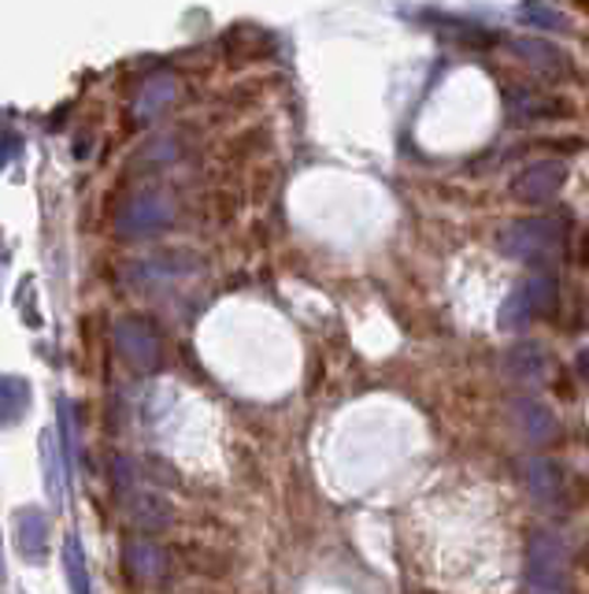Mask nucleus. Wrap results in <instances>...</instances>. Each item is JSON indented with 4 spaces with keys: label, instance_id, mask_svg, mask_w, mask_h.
Wrapping results in <instances>:
<instances>
[{
    "label": "nucleus",
    "instance_id": "1",
    "mask_svg": "<svg viewBox=\"0 0 589 594\" xmlns=\"http://www.w3.org/2000/svg\"><path fill=\"white\" fill-rule=\"evenodd\" d=\"M559 246H564L559 223L548 216H526L500 231V249L534 271H553V265L559 260Z\"/></svg>",
    "mask_w": 589,
    "mask_h": 594
},
{
    "label": "nucleus",
    "instance_id": "2",
    "mask_svg": "<svg viewBox=\"0 0 589 594\" xmlns=\"http://www.w3.org/2000/svg\"><path fill=\"white\" fill-rule=\"evenodd\" d=\"M523 580L530 594H564L567 591V547L556 531H530L523 553Z\"/></svg>",
    "mask_w": 589,
    "mask_h": 594
},
{
    "label": "nucleus",
    "instance_id": "3",
    "mask_svg": "<svg viewBox=\"0 0 589 594\" xmlns=\"http://www.w3.org/2000/svg\"><path fill=\"white\" fill-rule=\"evenodd\" d=\"M112 346L134 372H156L160 368V357H163V346H160V335L145 324V320H115L112 324Z\"/></svg>",
    "mask_w": 589,
    "mask_h": 594
},
{
    "label": "nucleus",
    "instance_id": "4",
    "mask_svg": "<svg viewBox=\"0 0 589 594\" xmlns=\"http://www.w3.org/2000/svg\"><path fill=\"white\" fill-rule=\"evenodd\" d=\"M174 220V204L163 193H137L115 212V231L123 238H149L171 227Z\"/></svg>",
    "mask_w": 589,
    "mask_h": 594
},
{
    "label": "nucleus",
    "instance_id": "5",
    "mask_svg": "<svg viewBox=\"0 0 589 594\" xmlns=\"http://www.w3.org/2000/svg\"><path fill=\"white\" fill-rule=\"evenodd\" d=\"M500 101H505L508 123H516V126H530V123H542V120H564V115H571V104H567L564 97H553V93L537 90V86H523V82L505 86Z\"/></svg>",
    "mask_w": 589,
    "mask_h": 594
},
{
    "label": "nucleus",
    "instance_id": "6",
    "mask_svg": "<svg viewBox=\"0 0 589 594\" xmlns=\"http://www.w3.org/2000/svg\"><path fill=\"white\" fill-rule=\"evenodd\" d=\"M567 187V160H534L512 179V198L523 204H548Z\"/></svg>",
    "mask_w": 589,
    "mask_h": 594
},
{
    "label": "nucleus",
    "instance_id": "7",
    "mask_svg": "<svg viewBox=\"0 0 589 594\" xmlns=\"http://www.w3.org/2000/svg\"><path fill=\"white\" fill-rule=\"evenodd\" d=\"M519 483H523L530 498H537V502L564 498V472H559L556 461H548L542 453H530L519 461Z\"/></svg>",
    "mask_w": 589,
    "mask_h": 594
},
{
    "label": "nucleus",
    "instance_id": "8",
    "mask_svg": "<svg viewBox=\"0 0 589 594\" xmlns=\"http://www.w3.org/2000/svg\"><path fill=\"white\" fill-rule=\"evenodd\" d=\"M512 421L519 427V435L534 446H545V442H556L559 435V421L548 405H542L537 397H516L512 402Z\"/></svg>",
    "mask_w": 589,
    "mask_h": 594
},
{
    "label": "nucleus",
    "instance_id": "9",
    "mask_svg": "<svg viewBox=\"0 0 589 594\" xmlns=\"http://www.w3.org/2000/svg\"><path fill=\"white\" fill-rule=\"evenodd\" d=\"M15 547L34 564L48 558V516L37 505H26V509L15 513Z\"/></svg>",
    "mask_w": 589,
    "mask_h": 594
},
{
    "label": "nucleus",
    "instance_id": "10",
    "mask_svg": "<svg viewBox=\"0 0 589 594\" xmlns=\"http://www.w3.org/2000/svg\"><path fill=\"white\" fill-rule=\"evenodd\" d=\"M123 564L137 583H152L167 572V553L145 535H131L123 542Z\"/></svg>",
    "mask_w": 589,
    "mask_h": 594
},
{
    "label": "nucleus",
    "instance_id": "11",
    "mask_svg": "<svg viewBox=\"0 0 589 594\" xmlns=\"http://www.w3.org/2000/svg\"><path fill=\"white\" fill-rule=\"evenodd\" d=\"M512 53L523 60L526 67H537L542 75H564L571 60L564 56V48L545 42V37L537 34H526V37H512Z\"/></svg>",
    "mask_w": 589,
    "mask_h": 594
},
{
    "label": "nucleus",
    "instance_id": "12",
    "mask_svg": "<svg viewBox=\"0 0 589 594\" xmlns=\"http://www.w3.org/2000/svg\"><path fill=\"white\" fill-rule=\"evenodd\" d=\"M64 438L60 432H42V469H45V491L56 505L67 498V457H64Z\"/></svg>",
    "mask_w": 589,
    "mask_h": 594
},
{
    "label": "nucleus",
    "instance_id": "13",
    "mask_svg": "<svg viewBox=\"0 0 589 594\" xmlns=\"http://www.w3.org/2000/svg\"><path fill=\"white\" fill-rule=\"evenodd\" d=\"M500 368H505V376L512 383H537L548 372V354L537 343H519L505 354Z\"/></svg>",
    "mask_w": 589,
    "mask_h": 594
},
{
    "label": "nucleus",
    "instance_id": "14",
    "mask_svg": "<svg viewBox=\"0 0 589 594\" xmlns=\"http://www.w3.org/2000/svg\"><path fill=\"white\" fill-rule=\"evenodd\" d=\"M174 97H179V79H171V75H156L137 90L134 104H131V115L134 120H156L160 112H167L174 104Z\"/></svg>",
    "mask_w": 589,
    "mask_h": 594
},
{
    "label": "nucleus",
    "instance_id": "15",
    "mask_svg": "<svg viewBox=\"0 0 589 594\" xmlns=\"http://www.w3.org/2000/svg\"><path fill=\"white\" fill-rule=\"evenodd\" d=\"M519 290H523V298L530 301V309H534V320L556 316V309H559V282H556L553 271H530V276L519 282Z\"/></svg>",
    "mask_w": 589,
    "mask_h": 594
},
{
    "label": "nucleus",
    "instance_id": "16",
    "mask_svg": "<svg viewBox=\"0 0 589 594\" xmlns=\"http://www.w3.org/2000/svg\"><path fill=\"white\" fill-rule=\"evenodd\" d=\"M126 516H131L137 531H163L167 524L174 520L171 505L156 498V494H134V498L126 502Z\"/></svg>",
    "mask_w": 589,
    "mask_h": 594
},
{
    "label": "nucleus",
    "instance_id": "17",
    "mask_svg": "<svg viewBox=\"0 0 589 594\" xmlns=\"http://www.w3.org/2000/svg\"><path fill=\"white\" fill-rule=\"evenodd\" d=\"M31 383L23 376H0V427H12L31 408Z\"/></svg>",
    "mask_w": 589,
    "mask_h": 594
},
{
    "label": "nucleus",
    "instance_id": "18",
    "mask_svg": "<svg viewBox=\"0 0 589 594\" xmlns=\"http://www.w3.org/2000/svg\"><path fill=\"white\" fill-rule=\"evenodd\" d=\"M64 572L67 583H71V594H93L90 569H86V550L78 542V535H67L64 539Z\"/></svg>",
    "mask_w": 589,
    "mask_h": 594
},
{
    "label": "nucleus",
    "instance_id": "19",
    "mask_svg": "<svg viewBox=\"0 0 589 594\" xmlns=\"http://www.w3.org/2000/svg\"><path fill=\"white\" fill-rule=\"evenodd\" d=\"M530 324H534V309H530V301L523 298V290H512L505 301H500L497 309V327L500 330H512V335H519V330H526Z\"/></svg>",
    "mask_w": 589,
    "mask_h": 594
},
{
    "label": "nucleus",
    "instance_id": "20",
    "mask_svg": "<svg viewBox=\"0 0 589 594\" xmlns=\"http://www.w3.org/2000/svg\"><path fill=\"white\" fill-rule=\"evenodd\" d=\"M519 19L534 31H548V34H564L567 31V19L559 8L553 4H519Z\"/></svg>",
    "mask_w": 589,
    "mask_h": 594
},
{
    "label": "nucleus",
    "instance_id": "21",
    "mask_svg": "<svg viewBox=\"0 0 589 594\" xmlns=\"http://www.w3.org/2000/svg\"><path fill=\"white\" fill-rule=\"evenodd\" d=\"M445 31L453 34V37H460L464 45H494V34L483 31V26H475V23H460V19H449Z\"/></svg>",
    "mask_w": 589,
    "mask_h": 594
},
{
    "label": "nucleus",
    "instance_id": "22",
    "mask_svg": "<svg viewBox=\"0 0 589 594\" xmlns=\"http://www.w3.org/2000/svg\"><path fill=\"white\" fill-rule=\"evenodd\" d=\"M15 153H19V138H15L12 131H0V168H4V164L12 160Z\"/></svg>",
    "mask_w": 589,
    "mask_h": 594
},
{
    "label": "nucleus",
    "instance_id": "23",
    "mask_svg": "<svg viewBox=\"0 0 589 594\" xmlns=\"http://www.w3.org/2000/svg\"><path fill=\"white\" fill-rule=\"evenodd\" d=\"M578 372H582V379L589 383V349H582V354H578Z\"/></svg>",
    "mask_w": 589,
    "mask_h": 594
},
{
    "label": "nucleus",
    "instance_id": "24",
    "mask_svg": "<svg viewBox=\"0 0 589 594\" xmlns=\"http://www.w3.org/2000/svg\"><path fill=\"white\" fill-rule=\"evenodd\" d=\"M4 271H8V246L4 238H0V282H4Z\"/></svg>",
    "mask_w": 589,
    "mask_h": 594
},
{
    "label": "nucleus",
    "instance_id": "25",
    "mask_svg": "<svg viewBox=\"0 0 589 594\" xmlns=\"http://www.w3.org/2000/svg\"><path fill=\"white\" fill-rule=\"evenodd\" d=\"M0 576H4V561H0Z\"/></svg>",
    "mask_w": 589,
    "mask_h": 594
}]
</instances>
